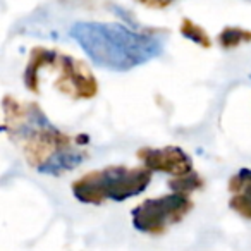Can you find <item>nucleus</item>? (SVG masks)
<instances>
[{
	"mask_svg": "<svg viewBox=\"0 0 251 251\" xmlns=\"http://www.w3.org/2000/svg\"><path fill=\"white\" fill-rule=\"evenodd\" d=\"M71 36L97 66L129 71L155 59L164 50V40L114 23H76Z\"/></svg>",
	"mask_w": 251,
	"mask_h": 251,
	"instance_id": "nucleus-2",
	"label": "nucleus"
},
{
	"mask_svg": "<svg viewBox=\"0 0 251 251\" xmlns=\"http://www.w3.org/2000/svg\"><path fill=\"white\" fill-rule=\"evenodd\" d=\"M57 60V52L53 50H47L43 47H36L31 50V57H29V62L26 66L25 73V84L29 91L33 93H38V71L43 66H49Z\"/></svg>",
	"mask_w": 251,
	"mask_h": 251,
	"instance_id": "nucleus-8",
	"label": "nucleus"
},
{
	"mask_svg": "<svg viewBox=\"0 0 251 251\" xmlns=\"http://www.w3.org/2000/svg\"><path fill=\"white\" fill-rule=\"evenodd\" d=\"M181 33H182V36L189 38L191 42L198 43V45L205 47V49H208V47L212 45L205 29H203L201 26L195 25V23H193L191 19H182V23H181Z\"/></svg>",
	"mask_w": 251,
	"mask_h": 251,
	"instance_id": "nucleus-11",
	"label": "nucleus"
},
{
	"mask_svg": "<svg viewBox=\"0 0 251 251\" xmlns=\"http://www.w3.org/2000/svg\"><path fill=\"white\" fill-rule=\"evenodd\" d=\"M60 67V77L57 88L73 98H93L98 91V84L91 71L81 60L73 59L66 53L57 55Z\"/></svg>",
	"mask_w": 251,
	"mask_h": 251,
	"instance_id": "nucleus-5",
	"label": "nucleus"
},
{
	"mask_svg": "<svg viewBox=\"0 0 251 251\" xmlns=\"http://www.w3.org/2000/svg\"><path fill=\"white\" fill-rule=\"evenodd\" d=\"M138 158L143 162V167L150 172H167L172 176H186L193 172V162L188 153L177 147L165 148H141L138 150Z\"/></svg>",
	"mask_w": 251,
	"mask_h": 251,
	"instance_id": "nucleus-6",
	"label": "nucleus"
},
{
	"mask_svg": "<svg viewBox=\"0 0 251 251\" xmlns=\"http://www.w3.org/2000/svg\"><path fill=\"white\" fill-rule=\"evenodd\" d=\"M244 42H251V31L243 28H226L219 35V43L224 49H232Z\"/></svg>",
	"mask_w": 251,
	"mask_h": 251,
	"instance_id": "nucleus-10",
	"label": "nucleus"
},
{
	"mask_svg": "<svg viewBox=\"0 0 251 251\" xmlns=\"http://www.w3.org/2000/svg\"><path fill=\"white\" fill-rule=\"evenodd\" d=\"M201 184H203L201 177L196 172H189V174L179 176V177L169 181V186L174 189V193H179V195H184V196H188L195 189L201 188Z\"/></svg>",
	"mask_w": 251,
	"mask_h": 251,
	"instance_id": "nucleus-9",
	"label": "nucleus"
},
{
	"mask_svg": "<svg viewBox=\"0 0 251 251\" xmlns=\"http://www.w3.org/2000/svg\"><path fill=\"white\" fill-rule=\"evenodd\" d=\"M191 208L193 201L189 200V196L171 193L160 198L143 201L131 212V217H133V226L136 230L158 236L169 226L181 222V219L188 215Z\"/></svg>",
	"mask_w": 251,
	"mask_h": 251,
	"instance_id": "nucleus-4",
	"label": "nucleus"
},
{
	"mask_svg": "<svg viewBox=\"0 0 251 251\" xmlns=\"http://www.w3.org/2000/svg\"><path fill=\"white\" fill-rule=\"evenodd\" d=\"M229 191L232 198L229 206L241 217L251 220V169H241L229 181Z\"/></svg>",
	"mask_w": 251,
	"mask_h": 251,
	"instance_id": "nucleus-7",
	"label": "nucleus"
},
{
	"mask_svg": "<svg viewBox=\"0 0 251 251\" xmlns=\"http://www.w3.org/2000/svg\"><path fill=\"white\" fill-rule=\"evenodd\" d=\"M151 181V172L140 167L110 165L101 171H93L73 182V193L81 203L100 205L105 200L124 201L140 195Z\"/></svg>",
	"mask_w": 251,
	"mask_h": 251,
	"instance_id": "nucleus-3",
	"label": "nucleus"
},
{
	"mask_svg": "<svg viewBox=\"0 0 251 251\" xmlns=\"http://www.w3.org/2000/svg\"><path fill=\"white\" fill-rule=\"evenodd\" d=\"M5 122L11 136L21 143L31 167L45 174H59L76 167L86 158L83 150H76L73 140L50 124L36 103H21L16 98H4Z\"/></svg>",
	"mask_w": 251,
	"mask_h": 251,
	"instance_id": "nucleus-1",
	"label": "nucleus"
}]
</instances>
